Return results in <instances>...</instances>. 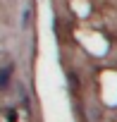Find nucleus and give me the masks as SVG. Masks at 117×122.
Returning <instances> with one entry per match:
<instances>
[{
    "mask_svg": "<svg viewBox=\"0 0 117 122\" xmlns=\"http://www.w3.org/2000/svg\"><path fill=\"white\" fill-rule=\"evenodd\" d=\"M22 24H31V10H24V22Z\"/></svg>",
    "mask_w": 117,
    "mask_h": 122,
    "instance_id": "2",
    "label": "nucleus"
},
{
    "mask_svg": "<svg viewBox=\"0 0 117 122\" xmlns=\"http://www.w3.org/2000/svg\"><path fill=\"white\" fill-rule=\"evenodd\" d=\"M10 84H12V65H5L0 70V91L10 89Z\"/></svg>",
    "mask_w": 117,
    "mask_h": 122,
    "instance_id": "1",
    "label": "nucleus"
},
{
    "mask_svg": "<svg viewBox=\"0 0 117 122\" xmlns=\"http://www.w3.org/2000/svg\"><path fill=\"white\" fill-rule=\"evenodd\" d=\"M7 120L10 122H17V110H7Z\"/></svg>",
    "mask_w": 117,
    "mask_h": 122,
    "instance_id": "3",
    "label": "nucleus"
}]
</instances>
